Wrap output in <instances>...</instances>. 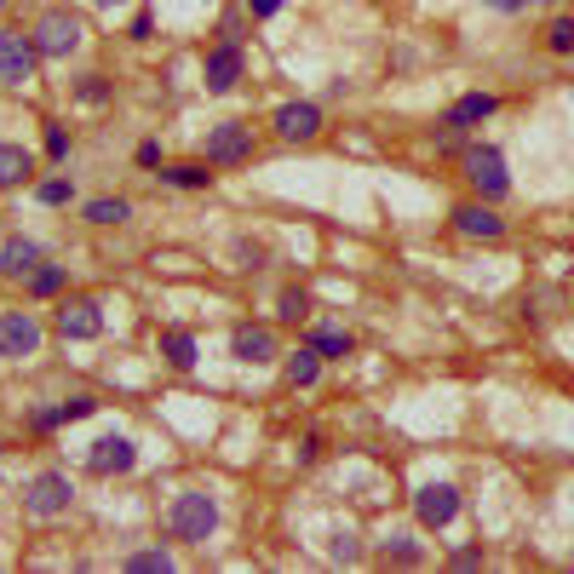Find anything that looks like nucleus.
Here are the masks:
<instances>
[{
	"mask_svg": "<svg viewBox=\"0 0 574 574\" xmlns=\"http://www.w3.org/2000/svg\"><path fill=\"white\" fill-rule=\"evenodd\" d=\"M58 333L63 340H98V333H104V316H98L92 299H63L58 305Z\"/></svg>",
	"mask_w": 574,
	"mask_h": 574,
	"instance_id": "10",
	"label": "nucleus"
},
{
	"mask_svg": "<svg viewBox=\"0 0 574 574\" xmlns=\"http://www.w3.org/2000/svg\"><path fill=\"white\" fill-rule=\"evenodd\" d=\"M0 12H7V0H0Z\"/></svg>",
	"mask_w": 574,
	"mask_h": 574,
	"instance_id": "39",
	"label": "nucleus"
},
{
	"mask_svg": "<svg viewBox=\"0 0 574 574\" xmlns=\"http://www.w3.org/2000/svg\"><path fill=\"white\" fill-rule=\"evenodd\" d=\"M58 288H63V270H58V264H36V270H29V293L47 299V293H58Z\"/></svg>",
	"mask_w": 574,
	"mask_h": 574,
	"instance_id": "25",
	"label": "nucleus"
},
{
	"mask_svg": "<svg viewBox=\"0 0 574 574\" xmlns=\"http://www.w3.org/2000/svg\"><path fill=\"white\" fill-rule=\"evenodd\" d=\"M127 219H132V201H121V195L87 201V224H127Z\"/></svg>",
	"mask_w": 574,
	"mask_h": 574,
	"instance_id": "20",
	"label": "nucleus"
},
{
	"mask_svg": "<svg viewBox=\"0 0 574 574\" xmlns=\"http://www.w3.org/2000/svg\"><path fill=\"white\" fill-rule=\"evenodd\" d=\"M305 316H311V293L288 288V293H282V322H305Z\"/></svg>",
	"mask_w": 574,
	"mask_h": 574,
	"instance_id": "26",
	"label": "nucleus"
},
{
	"mask_svg": "<svg viewBox=\"0 0 574 574\" xmlns=\"http://www.w3.org/2000/svg\"><path fill=\"white\" fill-rule=\"evenodd\" d=\"M546 47H552V52H574V18H557V23L546 29Z\"/></svg>",
	"mask_w": 574,
	"mask_h": 574,
	"instance_id": "27",
	"label": "nucleus"
},
{
	"mask_svg": "<svg viewBox=\"0 0 574 574\" xmlns=\"http://www.w3.org/2000/svg\"><path fill=\"white\" fill-rule=\"evenodd\" d=\"M75 98H81V104H104V98H110V81H104V75H81Z\"/></svg>",
	"mask_w": 574,
	"mask_h": 574,
	"instance_id": "28",
	"label": "nucleus"
},
{
	"mask_svg": "<svg viewBox=\"0 0 574 574\" xmlns=\"http://www.w3.org/2000/svg\"><path fill=\"white\" fill-rule=\"evenodd\" d=\"M201 155H208L213 167H242L253 155V127L248 121H219L208 127V144H201Z\"/></svg>",
	"mask_w": 574,
	"mask_h": 574,
	"instance_id": "6",
	"label": "nucleus"
},
{
	"mask_svg": "<svg viewBox=\"0 0 574 574\" xmlns=\"http://www.w3.org/2000/svg\"><path fill=\"white\" fill-rule=\"evenodd\" d=\"M127 574H173V557H167V552H132Z\"/></svg>",
	"mask_w": 574,
	"mask_h": 574,
	"instance_id": "24",
	"label": "nucleus"
},
{
	"mask_svg": "<svg viewBox=\"0 0 574 574\" xmlns=\"http://www.w3.org/2000/svg\"><path fill=\"white\" fill-rule=\"evenodd\" d=\"M36 264H41V248L29 242V235H7V242H0V276H29Z\"/></svg>",
	"mask_w": 574,
	"mask_h": 574,
	"instance_id": "15",
	"label": "nucleus"
},
{
	"mask_svg": "<svg viewBox=\"0 0 574 574\" xmlns=\"http://www.w3.org/2000/svg\"><path fill=\"white\" fill-rule=\"evenodd\" d=\"M465 179H471V190H477L483 201H500L505 190H512L505 155H500L494 144H471V150H465Z\"/></svg>",
	"mask_w": 574,
	"mask_h": 574,
	"instance_id": "5",
	"label": "nucleus"
},
{
	"mask_svg": "<svg viewBox=\"0 0 574 574\" xmlns=\"http://www.w3.org/2000/svg\"><path fill=\"white\" fill-rule=\"evenodd\" d=\"M414 512H420L425 528H449V523L460 517V489H454V483H425V489L414 494Z\"/></svg>",
	"mask_w": 574,
	"mask_h": 574,
	"instance_id": "9",
	"label": "nucleus"
},
{
	"mask_svg": "<svg viewBox=\"0 0 574 574\" xmlns=\"http://www.w3.org/2000/svg\"><path fill=\"white\" fill-rule=\"evenodd\" d=\"M219 528V500L213 494H201V489H184V494H173V505H167V534L173 540H208Z\"/></svg>",
	"mask_w": 574,
	"mask_h": 574,
	"instance_id": "1",
	"label": "nucleus"
},
{
	"mask_svg": "<svg viewBox=\"0 0 574 574\" xmlns=\"http://www.w3.org/2000/svg\"><path fill=\"white\" fill-rule=\"evenodd\" d=\"M276 132H282V139H293V144H311L316 132H322V110L316 104H282L276 110Z\"/></svg>",
	"mask_w": 574,
	"mask_h": 574,
	"instance_id": "12",
	"label": "nucleus"
},
{
	"mask_svg": "<svg viewBox=\"0 0 574 574\" xmlns=\"http://www.w3.org/2000/svg\"><path fill=\"white\" fill-rule=\"evenodd\" d=\"M454 230L471 235V242H500V235H505V219L489 208V201H471V208H454Z\"/></svg>",
	"mask_w": 574,
	"mask_h": 574,
	"instance_id": "11",
	"label": "nucleus"
},
{
	"mask_svg": "<svg viewBox=\"0 0 574 574\" xmlns=\"http://www.w3.org/2000/svg\"><path fill=\"white\" fill-rule=\"evenodd\" d=\"M47 155H52V161L70 155V132H63V127H47Z\"/></svg>",
	"mask_w": 574,
	"mask_h": 574,
	"instance_id": "32",
	"label": "nucleus"
},
{
	"mask_svg": "<svg viewBox=\"0 0 574 574\" xmlns=\"http://www.w3.org/2000/svg\"><path fill=\"white\" fill-rule=\"evenodd\" d=\"M230 351H235V362H253V367H259V362L276 356V333L248 322V328H235V333H230Z\"/></svg>",
	"mask_w": 574,
	"mask_h": 574,
	"instance_id": "13",
	"label": "nucleus"
},
{
	"mask_svg": "<svg viewBox=\"0 0 574 574\" xmlns=\"http://www.w3.org/2000/svg\"><path fill=\"white\" fill-rule=\"evenodd\" d=\"M161 356L173 362V367H195V340H190L184 328H167L161 333Z\"/></svg>",
	"mask_w": 574,
	"mask_h": 574,
	"instance_id": "21",
	"label": "nucleus"
},
{
	"mask_svg": "<svg viewBox=\"0 0 574 574\" xmlns=\"http://www.w3.org/2000/svg\"><path fill=\"white\" fill-rule=\"evenodd\" d=\"M494 110H500V98H494V92H465L460 104L449 110V127H460V132H465V127H483Z\"/></svg>",
	"mask_w": 574,
	"mask_h": 574,
	"instance_id": "16",
	"label": "nucleus"
},
{
	"mask_svg": "<svg viewBox=\"0 0 574 574\" xmlns=\"http://www.w3.org/2000/svg\"><path fill=\"white\" fill-rule=\"evenodd\" d=\"M70 500H75V483L63 477V471H36L23 489V512L29 517H63L70 512Z\"/></svg>",
	"mask_w": 574,
	"mask_h": 574,
	"instance_id": "3",
	"label": "nucleus"
},
{
	"mask_svg": "<svg viewBox=\"0 0 574 574\" xmlns=\"http://www.w3.org/2000/svg\"><path fill=\"white\" fill-rule=\"evenodd\" d=\"M311 345H316L322 362H333V356H351V333H345V328H316Z\"/></svg>",
	"mask_w": 574,
	"mask_h": 574,
	"instance_id": "23",
	"label": "nucleus"
},
{
	"mask_svg": "<svg viewBox=\"0 0 574 574\" xmlns=\"http://www.w3.org/2000/svg\"><path fill=\"white\" fill-rule=\"evenodd\" d=\"M328 557H333V563H362V546H356V534H333Z\"/></svg>",
	"mask_w": 574,
	"mask_h": 574,
	"instance_id": "29",
	"label": "nucleus"
},
{
	"mask_svg": "<svg viewBox=\"0 0 574 574\" xmlns=\"http://www.w3.org/2000/svg\"><path fill=\"white\" fill-rule=\"evenodd\" d=\"M235 81H242V47L224 41L208 52V92H230Z\"/></svg>",
	"mask_w": 574,
	"mask_h": 574,
	"instance_id": "14",
	"label": "nucleus"
},
{
	"mask_svg": "<svg viewBox=\"0 0 574 574\" xmlns=\"http://www.w3.org/2000/svg\"><path fill=\"white\" fill-rule=\"evenodd\" d=\"M36 47H41V58H70V52H81V41H87V23H81V12H70V7H52L36 29Z\"/></svg>",
	"mask_w": 574,
	"mask_h": 574,
	"instance_id": "2",
	"label": "nucleus"
},
{
	"mask_svg": "<svg viewBox=\"0 0 574 574\" xmlns=\"http://www.w3.org/2000/svg\"><path fill=\"white\" fill-rule=\"evenodd\" d=\"M161 179L167 184H179V190H208L213 184V173L201 161H179V167H161Z\"/></svg>",
	"mask_w": 574,
	"mask_h": 574,
	"instance_id": "22",
	"label": "nucleus"
},
{
	"mask_svg": "<svg viewBox=\"0 0 574 574\" xmlns=\"http://www.w3.org/2000/svg\"><path fill=\"white\" fill-rule=\"evenodd\" d=\"M29 173H36V155H29L23 144H0V190L23 184Z\"/></svg>",
	"mask_w": 574,
	"mask_h": 574,
	"instance_id": "17",
	"label": "nucleus"
},
{
	"mask_svg": "<svg viewBox=\"0 0 574 574\" xmlns=\"http://www.w3.org/2000/svg\"><path fill=\"white\" fill-rule=\"evenodd\" d=\"M494 12H523V7H534V0H489Z\"/></svg>",
	"mask_w": 574,
	"mask_h": 574,
	"instance_id": "36",
	"label": "nucleus"
},
{
	"mask_svg": "<svg viewBox=\"0 0 574 574\" xmlns=\"http://www.w3.org/2000/svg\"><path fill=\"white\" fill-rule=\"evenodd\" d=\"M70 195H75V184H70V179H47V184H41V201H47V208H63Z\"/></svg>",
	"mask_w": 574,
	"mask_h": 574,
	"instance_id": "30",
	"label": "nucleus"
},
{
	"mask_svg": "<svg viewBox=\"0 0 574 574\" xmlns=\"http://www.w3.org/2000/svg\"><path fill=\"white\" fill-rule=\"evenodd\" d=\"M248 12H253V18H276L282 0H248Z\"/></svg>",
	"mask_w": 574,
	"mask_h": 574,
	"instance_id": "34",
	"label": "nucleus"
},
{
	"mask_svg": "<svg viewBox=\"0 0 574 574\" xmlns=\"http://www.w3.org/2000/svg\"><path fill=\"white\" fill-rule=\"evenodd\" d=\"M316 374H322L316 345H299V351L288 356V385H293V391H305V385H316Z\"/></svg>",
	"mask_w": 574,
	"mask_h": 574,
	"instance_id": "19",
	"label": "nucleus"
},
{
	"mask_svg": "<svg viewBox=\"0 0 574 574\" xmlns=\"http://www.w3.org/2000/svg\"><path fill=\"white\" fill-rule=\"evenodd\" d=\"M161 161V144H139V167H155Z\"/></svg>",
	"mask_w": 574,
	"mask_h": 574,
	"instance_id": "37",
	"label": "nucleus"
},
{
	"mask_svg": "<svg viewBox=\"0 0 574 574\" xmlns=\"http://www.w3.org/2000/svg\"><path fill=\"white\" fill-rule=\"evenodd\" d=\"M58 414H63V420H87V414H98V402H92V396H63Z\"/></svg>",
	"mask_w": 574,
	"mask_h": 574,
	"instance_id": "31",
	"label": "nucleus"
},
{
	"mask_svg": "<svg viewBox=\"0 0 574 574\" xmlns=\"http://www.w3.org/2000/svg\"><path fill=\"white\" fill-rule=\"evenodd\" d=\"M41 340H47V328L29 311H7V316H0V356H7V362H29V356L41 351Z\"/></svg>",
	"mask_w": 574,
	"mask_h": 574,
	"instance_id": "7",
	"label": "nucleus"
},
{
	"mask_svg": "<svg viewBox=\"0 0 574 574\" xmlns=\"http://www.w3.org/2000/svg\"><path fill=\"white\" fill-rule=\"evenodd\" d=\"M92 7H121V0H92Z\"/></svg>",
	"mask_w": 574,
	"mask_h": 574,
	"instance_id": "38",
	"label": "nucleus"
},
{
	"mask_svg": "<svg viewBox=\"0 0 574 574\" xmlns=\"http://www.w3.org/2000/svg\"><path fill=\"white\" fill-rule=\"evenodd\" d=\"M36 63H41L36 36H23V29H0V87L36 81Z\"/></svg>",
	"mask_w": 574,
	"mask_h": 574,
	"instance_id": "4",
	"label": "nucleus"
},
{
	"mask_svg": "<svg viewBox=\"0 0 574 574\" xmlns=\"http://www.w3.org/2000/svg\"><path fill=\"white\" fill-rule=\"evenodd\" d=\"M132 465H139V449H132L127 436H98L92 454H87V471H92V477H127Z\"/></svg>",
	"mask_w": 574,
	"mask_h": 574,
	"instance_id": "8",
	"label": "nucleus"
},
{
	"mask_svg": "<svg viewBox=\"0 0 574 574\" xmlns=\"http://www.w3.org/2000/svg\"><path fill=\"white\" fill-rule=\"evenodd\" d=\"M483 563V552L477 546H465V552H454V568H477Z\"/></svg>",
	"mask_w": 574,
	"mask_h": 574,
	"instance_id": "35",
	"label": "nucleus"
},
{
	"mask_svg": "<svg viewBox=\"0 0 574 574\" xmlns=\"http://www.w3.org/2000/svg\"><path fill=\"white\" fill-rule=\"evenodd\" d=\"M380 563H396V568H420L425 563V546L414 534H385V546H380Z\"/></svg>",
	"mask_w": 574,
	"mask_h": 574,
	"instance_id": "18",
	"label": "nucleus"
},
{
	"mask_svg": "<svg viewBox=\"0 0 574 574\" xmlns=\"http://www.w3.org/2000/svg\"><path fill=\"white\" fill-rule=\"evenodd\" d=\"M29 425H36V431H52V425H63V414H58V409H41V414H29Z\"/></svg>",
	"mask_w": 574,
	"mask_h": 574,
	"instance_id": "33",
	"label": "nucleus"
}]
</instances>
